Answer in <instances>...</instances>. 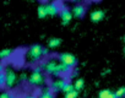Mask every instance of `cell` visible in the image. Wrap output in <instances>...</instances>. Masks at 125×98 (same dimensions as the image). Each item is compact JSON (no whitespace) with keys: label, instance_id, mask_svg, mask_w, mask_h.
I'll list each match as a JSON object with an SVG mask.
<instances>
[{"label":"cell","instance_id":"5b68a950","mask_svg":"<svg viewBox=\"0 0 125 98\" xmlns=\"http://www.w3.org/2000/svg\"><path fill=\"white\" fill-rule=\"evenodd\" d=\"M59 15H60V19H61V23L62 25H69L73 20V12L68 9V8H62L60 9L59 11Z\"/></svg>","mask_w":125,"mask_h":98},{"label":"cell","instance_id":"603a6c76","mask_svg":"<svg viewBox=\"0 0 125 98\" xmlns=\"http://www.w3.org/2000/svg\"><path fill=\"white\" fill-rule=\"evenodd\" d=\"M26 80H28L27 75H26V74H22V75L20 76V82H23V81H26Z\"/></svg>","mask_w":125,"mask_h":98},{"label":"cell","instance_id":"8992f818","mask_svg":"<svg viewBox=\"0 0 125 98\" xmlns=\"http://www.w3.org/2000/svg\"><path fill=\"white\" fill-rule=\"evenodd\" d=\"M56 65H58L56 60L52 59V60H48V61L43 65V69H44L45 74H48V75H54L55 69H56Z\"/></svg>","mask_w":125,"mask_h":98},{"label":"cell","instance_id":"4dcf8cb0","mask_svg":"<svg viewBox=\"0 0 125 98\" xmlns=\"http://www.w3.org/2000/svg\"><path fill=\"white\" fill-rule=\"evenodd\" d=\"M124 97H125V96H124Z\"/></svg>","mask_w":125,"mask_h":98},{"label":"cell","instance_id":"3957f363","mask_svg":"<svg viewBox=\"0 0 125 98\" xmlns=\"http://www.w3.org/2000/svg\"><path fill=\"white\" fill-rule=\"evenodd\" d=\"M59 60H60V63L68 65V66L71 68V69H73V68L76 65V63H77L76 58H75L73 54H70V53H62V54H60V55H59Z\"/></svg>","mask_w":125,"mask_h":98},{"label":"cell","instance_id":"52a82bcc","mask_svg":"<svg viewBox=\"0 0 125 98\" xmlns=\"http://www.w3.org/2000/svg\"><path fill=\"white\" fill-rule=\"evenodd\" d=\"M65 83H66L65 80L58 78V80H55V81L52 82V85H50V89H52L53 92H60V91H62V88H64Z\"/></svg>","mask_w":125,"mask_h":98},{"label":"cell","instance_id":"7402d4cb","mask_svg":"<svg viewBox=\"0 0 125 98\" xmlns=\"http://www.w3.org/2000/svg\"><path fill=\"white\" fill-rule=\"evenodd\" d=\"M11 93H9V92H4V93H1L0 94V98H11Z\"/></svg>","mask_w":125,"mask_h":98},{"label":"cell","instance_id":"7a4b0ae2","mask_svg":"<svg viewBox=\"0 0 125 98\" xmlns=\"http://www.w3.org/2000/svg\"><path fill=\"white\" fill-rule=\"evenodd\" d=\"M30 85L34 86V87H38V86H42L44 83V75L42 74V69L41 68H36L32 74L28 76V80Z\"/></svg>","mask_w":125,"mask_h":98},{"label":"cell","instance_id":"5bb4252c","mask_svg":"<svg viewBox=\"0 0 125 98\" xmlns=\"http://www.w3.org/2000/svg\"><path fill=\"white\" fill-rule=\"evenodd\" d=\"M12 54H14V52L11 50V49H3V50L0 52V59H8Z\"/></svg>","mask_w":125,"mask_h":98},{"label":"cell","instance_id":"44dd1931","mask_svg":"<svg viewBox=\"0 0 125 98\" xmlns=\"http://www.w3.org/2000/svg\"><path fill=\"white\" fill-rule=\"evenodd\" d=\"M115 94H116L118 98H123V97L125 96V87H120V88H118V91L115 92Z\"/></svg>","mask_w":125,"mask_h":98},{"label":"cell","instance_id":"d6986e66","mask_svg":"<svg viewBox=\"0 0 125 98\" xmlns=\"http://www.w3.org/2000/svg\"><path fill=\"white\" fill-rule=\"evenodd\" d=\"M74 89H75V88H74V85L70 83V82H66L65 86H64V88H62V92H64V93H68V92L74 91Z\"/></svg>","mask_w":125,"mask_h":98},{"label":"cell","instance_id":"83f0119b","mask_svg":"<svg viewBox=\"0 0 125 98\" xmlns=\"http://www.w3.org/2000/svg\"><path fill=\"white\" fill-rule=\"evenodd\" d=\"M124 42H125V37H124Z\"/></svg>","mask_w":125,"mask_h":98},{"label":"cell","instance_id":"9a60e30c","mask_svg":"<svg viewBox=\"0 0 125 98\" xmlns=\"http://www.w3.org/2000/svg\"><path fill=\"white\" fill-rule=\"evenodd\" d=\"M60 43H61V39L60 38H52L48 42V47L49 48H56V47L60 45Z\"/></svg>","mask_w":125,"mask_h":98},{"label":"cell","instance_id":"277c9868","mask_svg":"<svg viewBox=\"0 0 125 98\" xmlns=\"http://www.w3.org/2000/svg\"><path fill=\"white\" fill-rule=\"evenodd\" d=\"M5 74H6V87L8 88H12L16 85V82H17V75H16V72L12 69L5 70Z\"/></svg>","mask_w":125,"mask_h":98},{"label":"cell","instance_id":"8fae6325","mask_svg":"<svg viewBox=\"0 0 125 98\" xmlns=\"http://www.w3.org/2000/svg\"><path fill=\"white\" fill-rule=\"evenodd\" d=\"M104 17V12L102 10H94L91 12V21L92 22H99Z\"/></svg>","mask_w":125,"mask_h":98},{"label":"cell","instance_id":"4fadbf2b","mask_svg":"<svg viewBox=\"0 0 125 98\" xmlns=\"http://www.w3.org/2000/svg\"><path fill=\"white\" fill-rule=\"evenodd\" d=\"M37 14H38V17H39V19H45V17L48 16V14H47V9H45V5H39V6H38V11H37Z\"/></svg>","mask_w":125,"mask_h":98},{"label":"cell","instance_id":"484cf974","mask_svg":"<svg viewBox=\"0 0 125 98\" xmlns=\"http://www.w3.org/2000/svg\"><path fill=\"white\" fill-rule=\"evenodd\" d=\"M70 1H73V3H79V1H81V0H70Z\"/></svg>","mask_w":125,"mask_h":98},{"label":"cell","instance_id":"e0dca14e","mask_svg":"<svg viewBox=\"0 0 125 98\" xmlns=\"http://www.w3.org/2000/svg\"><path fill=\"white\" fill-rule=\"evenodd\" d=\"M39 98H54V92L50 89V88H47L41 96Z\"/></svg>","mask_w":125,"mask_h":98},{"label":"cell","instance_id":"7c38bea8","mask_svg":"<svg viewBox=\"0 0 125 98\" xmlns=\"http://www.w3.org/2000/svg\"><path fill=\"white\" fill-rule=\"evenodd\" d=\"M98 97H99V98H118L116 94H115V92H112V91H109V89H103V91H101L99 94H98Z\"/></svg>","mask_w":125,"mask_h":98},{"label":"cell","instance_id":"4316f807","mask_svg":"<svg viewBox=\"0 0 125 98\" xmlns=\"http://www.w3.org/2000/svg\"><path fill=\"white\" fill-rule=\"evenodd\" d=\"M11 98H19V97H16V96H14V94H12V96H11Z\"/></svg>","mask_w":125,"mask_h":98},{"label":"cell","instance_id":"30bf717a","mask_svg":"<svg viewBox=\"0 0 125 98\" xmlns=\"http://www.w3.org/2000/svg\"><path fill=\"white\" fill-rule=\"evenodd\" d=\"M45 9H47V14L49 16H56L60 11L59 6L55 4V3H50V4H47L45 5Z\"/></svg>","mask_w":125,"mask_h":98},{"label":"cell","instance_id":"d4e9b609","mask_svg":"<svg viewBox=\"0 0 125 98\" xmlns=\"http://www.w3.org/2000/svg\"><path fill=\"white\" fill-rule=\"evenodd\" d=\"M23 98H37L36 96H32V94H30V96H25Z\"/></svg>","mask_w":125,"mask_h":98},{"label":"cell","instance_id":"cb8c5ba5","mask_svg":"<svg viewBox=\"0 0 125 98\" xmlns=\"http://www.w3.org/2000/svg\"><path fill=\"white\" fill-rule=\"evenodd\" d=\"M3 71H5V66L3 64H0V72H3Z\"/></svg>","mask_w":125,"mask_h":98},{"label":"cell","instance_id":"ac0fdd59","mask_svg":"<svg viewBox=\"0 0 125 98\" xmlns=\"http://www.w3.org/2000/svg\"><path fill=\"white\" fill-rule=\"evenodd\" d=\"M6 86V74L5 71L0 72V88H3Z\"/></svg>","mask_w":125,"mask_h":98},{"label":"cell","instance_id":"6da1fadb","mask_svg":"<svg viewBox=\"0 0 125 98\" xmlns=\"http://www.w3.org/2000/svg\"><path fill=\"white\" fill-rule=\"evenodd\" d=\"M48 54V49L39 45V44H33L28 48V50H27V58L28 60L31 61H36L38 60L43 55H47Z\"/></svg>","mask_w":125,"mask_h":98},{"label":"cell","instance_id":"2e32d148","mask_svg":"<svg viewBox=\"0 0 125 98\" xmlns=\"http://www.w3.org/2000/svg\"><path fill=\"white\" fill-rule=\"evenodd\" d=\"M83 86H85V81H83L82 78H77V80L75 81V83H74V88H75L76 91H79V92L83 88Z\"/></svg>","mask_w":125,"mask_h":98},{"label":"cell","instance_id":"ffe728a7","mask_svg":"<svg viewBox=\"0 0 125 98\" xmlns=\"http://www.w3.org/2000/svg\"><path fill=\"white\" fill-rule=\"evenodd\" d=\"M77 96H79V91H76V89L65 93V98H77Z\"/></svg>","mask_w":125,"mask_h":98},{"label":"cell","instance_id":"ba28073f","mask_svg":"<svg viewBox=\"0 0 125 98\" xmlns=\"http://www.w3.org/2000/svg\"><path fill=\"white\" fill-rule=\"evenodd\" d=\"M71 12H73V16H75L77 19H82L85 16V14H86V8L83 5H81V4H77V5L74 6Z\"/></svg>","mask_w":125,"mask_h":98},{"label":"cell","instance_id":"f546056e","mask_svg":"<svg viewBox=\"0 0 125 98\" xmlns=\"http://www.w3.org/2000/svg\"><path fill=\"white\" fill-rule=\"evenodd\" d=\"M124 53H125V49H124Z\"/></svg>","mask_w":125,"mask_h":98},{"label":"cell","instance_id":"f1b7e54d","mask_svg":"<svg viewBox=\"0 0 125 98\" xmlns=\"http://www.w3.org/2000/svg\"><path fill=\"white\" fill-rule=\"evenodd\" d=\"M28 1H32V0H28Z\"/></svg>","mask_w":125,"mask_h":98},{"label":"cell","instance_id":"9c48e42d","mask_svg":"<svg viewBox=\"0 0 125 98\" xmlns=\"http://www.w3.org/2000/svg\"><path fill=\"white\" fill-rule=\"evenodd\" d=\"M70 71H71V68H69L68 65H65V64L60 63V64H58V65H56V69H55V72H54V75H55V76L66 75V74H69Z\"/></svg>","mask_w":125,"mask_h":98}]
</instances>
